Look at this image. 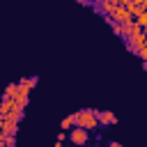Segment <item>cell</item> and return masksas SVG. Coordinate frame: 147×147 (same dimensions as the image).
Returning a JSON list of instances; mask_svg holds the SVG:
<instances>
[{"instance_id":"2","label":"cell","mask_w":147,"mask_h":147,"mask_svg":"<svg viewBox=\"0 0 147 147\" xmlns=\"http://www.w3.org/2000/svg\"><path fill=\"white\" fill-rule=\"evenodd\" d=\"M110 18H113V23H119V25H126V23H131L133 18H131V14L126 11V7H115L113 9V14H110Z\"/></svg>"},{"instance_id":"7","label":"cell","mask_w":147,"mask_h":147,"mask_svg":"<svg viewBox=\"0 0 147 147\" xmlns=\"http://www.w3.org/2000/svg\"><path fill=\"white\" fill-rule=\"evenodd\" d=\"M28 101H30V94H18V96L14 99V110H25Z\"/></svg>"},{"instance_id":"1","label":"cell","mask_w":147,"mask_h":147,"mask_svg":"<svg viewBox=\"0 0 147 147\" xmlns=\"http://www.w3.org/2000/svg\"><path fill=\"white\" fill-rule=\"evenodd\" d=\"M94 113H96V110H90V108L74 113V115H76V126H78V129H85V131L96 129L99 122H96V115H94Z\"/></svg>"},{"instance_id":"20","label":"cell","mask_w":147,"mask_h":147,"mask_svg":"<svg viewBox=\"0 0 147 147\" xmlns=\"http://www.w3.org/2000/svg\"><path fill=\"white\" fill-rule=\"evenodd\" d=\"M0 126H2V115H0Z\"/></svg>"},{"instance_id":"15","label":"cell","mask_w":147,"mask_h":147,"mask_svg":"<svg viewBox=\"0 0 147 147\" xmlns=\"http://www.w3.org/2000/svg\"><path fill=\"white\" fill-rule=\"evenodd\" d=\"M136 53H138V57H142V60H147V48H138Z\"/></svg>"},{"instance_id":"10","label":"cell","mask_w":147,"mask_h":147,"mask_svg":"<svg viewBox=\"0 0 147 147\" xmlns=\"http://www.w3.org/2000/svg\"><path fill=\"white\" fill-rule=\"evenodd\" d=\"M16 96H18V87H16V83H9L5 87V99H16Z\"/></svg>"},{"instance_id":"5","label":"cell","mask_w":147,"mask_h":147,"mask_svg":"<svg viewBox=\"0 0 147 147\" xmlns=\"http://www.w3.org/2000/svg\"><path fill=\"white\" fill-rule=\"evenodd\" d=\"M94 115H96V122H99V124H115V122H117L115 113H108V110H96Z\"/></svg>"},{"instance_id":"8","label":"cell","mask_w":147,"mask_h":147,"mask_svg":"<svg viewBox=\"0 0 147 147\" xmlns=\"http://www.w3.org/2000/svg\"><path fill=\"white\" fill-rule=\"evenodd\" d=\"M14 110V99H5L2 96V101H0V115L5 117V115H9Z\"/></svg>"},{"instance_id":"9","label":"cell","mask_w":147,"mask_h":147,"mask_svg":"<svg viewBox=\"0 0 147 147\" xmlns=\"http://www.w3.org/2000/svg\"><path fill=\"white\" fill-rule=\"evenodd\" d=\"M21 117H23V110H11V113H9V115H5L2 119H5V122H9V124H18V122H21Z\"/></svg>"},{"instance_id":"3","label":"cell","mask_w":147,"mask_h":147,"mask_svg":"<svg viewBox=\"0 0 147 147\" xmlns=\"http://www.w3.org/2000/svg\"><path fill=\"white\" fill-rule=\"evenodd\" d=\"M69 140L74 142V145H85L87 142V131L85 129H71V133H69Z\"/></svg>"},{"instance_id":"17","label":"cell","mask_w":147,"mask_h":147,"mask_svg":"<svg viewBox=\"0 0 147 147\" xmlns=\"http://www.w3.org/2000/svg\"><path fill=\"white\" fill-rule=\"evenodd\" d=\"M110 147H122V145H119V142H115V140H113V142H110Z\"/></svg>"},{"instance_id":"13","label":"cell","mask_w":147,"mask_h":147,"mask_svg":"<svg viewBox=\"0 0 147 147\" xmlns=\"http://www.w3.org/2000/svg\"><path fill=\"white\" fill-rule=\"evenodd\" d=\"M133 23H136V25H140V28L145 30V28H147V11H140V14L136 16V21H133Z\"/></svg>"},{"instance_id":"6","label":"cell","mask_w":147,"mask_h":147,"mask_svg":"<svg viewBox=\"0 0 147 147\" xmlns=\"http://www.w3.org/2000/svg\"><path fill=\"white\" fill-rule=\"evenodd\" d=\"M0 133H5V136H11V138H16V133H18V124H9V122H5V119H2Z\"/></svg>"},{"instance_id":"4","label":"cell","mask_w":147,"mask_h":147,"mask_svg":"<svg viewBox=\"0 0 147 147\" xmlns=\"http://www.w3.org/2000/svg\"><path fill=\"white\" fill-rule=\"evenodd\" d=\"M37 85V78H21L18 83H16V87H18V94H30V90Z\"/></svg>"},{"instance_id":"16","label":"cell","mask_w":147,"mask_h":147,"mask_svg":"<svg viewBox=\"0 0 147 147\" xmlns=\"http://www.w3.org/2000/svg\"><path fill=\"white\" fill-rule=\"evenodd\" d=\"M14 142H16V140H14L11 136H7V140H5V145H2V147H14Z\"/></svg>"},{"instance_id":"11","label":"cell","mask_w":147,"mask_h":147,"mask_svg":"<svg viewBox=\"0 0 147 147\" xmlns=\"http://www.w3.org/2000/svg\"><path fill=\"white\" fill-rule=\"evenodd\" d=\"M99 9L103 11V16H110V14H113V9H115V5H113L110 0H106V2H101V5H99Z\"/></svg>"},{"instance_id":"19","label":"cell","mask_w":147,"mask_h":147,"mask_svg":"<svg viewBox=\"0 0 147 147\" xmlns=\"http://www.w3.org/2000/svg\"><path fill=\"white\" fill-rule=\"evenodd\" d=\"M55 147H62V142H55Z\"/></svg>"},{"instance_id":"14","label":"cell","mask_w":147,"mask_h":147,"mask_svg":"<svg viewBox=\"0 0 147 147\" xmlns=\"http://www.w3.org/2000/svg\"><path fill=\"white\" fill-rule=\"evenodd\" d=\"M113 32H115L117 37H124V25H119V23H113Z\"/></svg>"},{"instance_id":"12","label":"cell","mask_w":147,"mask_h":147,"mask_svg":"<svg viewBox=\"0 0 147 147\" xmlns=\"http://www.w3.org/2000/svg\"><path fill=\"white\" fill-rule=\"evenodd\" d=\"M60 126H62V129H71V126H76V115H67V117L60 122Z\"/></svg>"},{"instance_id":"18","label":"cell","mask_w":147,"mask_h":147,"mask_svg":"<svg viewBox=\"0 0 147 147\" xmlns=\"http://www.w3.org/2000/svg\"><path fill=\"white\" fill-rule=\"evenodd\" d=\"M78 2H80V5H90V0H78Z\"/></svg>"}]
</instances>
